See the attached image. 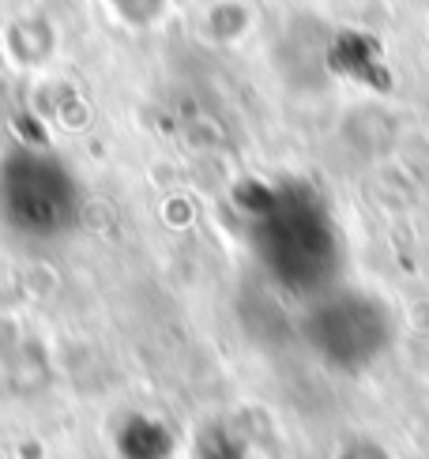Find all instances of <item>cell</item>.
Wrapping results in <instances>:
<instances>
[{"instance_id": "8992f818", "label": "cell", "mask_w": 429, "mask_h": 459, "mask_svg": "<svg viewBox=\"0 0 429 459\" xmlns=\"http://www.w3.org/2000/svg\"><path fill=\"white\" fill-rule=\"evenodd\" d=\"M343 459H384V452L381 448H373V445H350L346 452H343Z\"/></svg>"}, {"instance_id": "6da1fadb", "label": "cell", "mask_w": 429, "mask_h": 459, "mask_svg": "<svg viewBox=\"0 0 429 459\" xmlns=\"http://www.w3.org/2000/svg\"><path fill=\"white\" fill-rule=\"evenodd\" d=\"M233 212L260 275L279 294L313 301L343 282V230L313 181H249L233 193Z\"/></svg>"}, {"instance_id": "7a4b0ae2", "label": "cell", "mask_w": 429, "mask_h": 459, "mask_svg": "<svg viewBox=\"0 0 429 459\" xmlns=\"http://www.w3.org/2000/svg\"><path fill=\"white\" fill-rule=\"evenodd\" d=\"M87 193L80 174L46 147L0 155V226L23 245H61L83 222Z\"/></svg>"}, {"instance_id": "3957f363", "label": "cell", "mask_w": 429, "mask_h": 459, "mask_svg": "<svg viewBox=\"0 0 429 459\" xmlns=\"http://www.w3.org/2000/svg\"><path fill=\"white\" fill-rule=\"evenodd\" d=\"M399 335L396 313L381 294L362 286H331L328 294L305 301L302 342L324 369L358 377L392 354Z\"/></svg>"}, {"instance_id": "5b68a950", "label": "cell", "mask_w": 429, "mask_h": 459, "mask_svg": "<svg viewBox=\"0 0 429 459\" xmlns=\"http://www.w3.org/2000/svg\"><path fill=\"white\" fill-rule=\"evenodd\" d=\"M192 459H257L252 445L245 441L241 429H233L230 422H207L197 441H192Z\"/></svg>"}, {"instance_id": "277c9868", "label": "cell", "mask_w": 429, "mask_h": 459, "mask_svg": "<svg viewBox=\"0 0 429 459\" xmlns=\"http://www.w3.org/2000/svg\"><path fill=\"white\" fill-rule=\"evenodd\" d=\"M113 448L121 459H173L178 452V437L154 414H128L117 426Z\"/></svg>"}]
</instances>
